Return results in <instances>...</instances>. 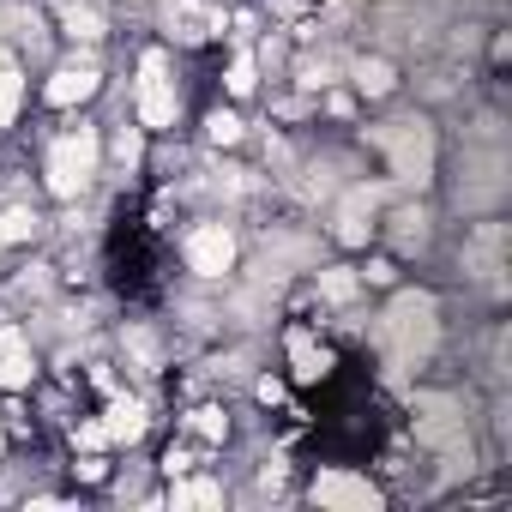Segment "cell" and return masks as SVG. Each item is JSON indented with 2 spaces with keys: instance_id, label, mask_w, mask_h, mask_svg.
Wrapping results in <instances>:
<instances>
[{
  "instance_id": "12",
  "label": "cell",
  "mask_w": 512,
  "mask_h": 512,
  "mask_svg": "<svg viewBox=\"0 0 512 512\" xmlns=\"http://www.w3.org/2000/svg\"><path fill=\"white\" fill-rule=\"evenodd\" d=\"M350 85H356V97H392L398 91V67L386 55H362V61H350Z\"/></svg>"
},
{
  "instance_id": "18",
  "label": "cell",
  "mask_w": 512,
  "mask_h": 512,
  "mask_svg": "<svg viewBox=\"0 0 512 512\" xmlns=\"http://www.w3.org/2000/svg\"><path fill=\"white\" fill-rule=\"evenodd\" d=\"M31 235H37V211L31 205H7V211H0V247H19Z\"/></svg>"
},
{
  "instance_id": "10",
  "label": "cell",
  "mask_w": 512,
  "mask_h": 512,
  "mask_svg": "<svg viewBox=\"0 0 512 512\" xmlns=\"http://www.w3.org/2000/svg\"><path fill=\"white\" fill-rule=\"evenodd\" d=\"M37 380V356H31V338L19 326H0V386L7 392H25Z\"/></svg>"
},
{
  "instance_id": "24",
  "label": "cell",
  "mask_w": 512,
  "mask_h": 512,
  "mask_svg": "<svg viewBox=\"0 0 512 512\" xmlns=\"http://www.w3.org/2000/svg\"><path fill=\"white\" fill-rule=\"evenodd\" d=\"M115 157H121L127 169L139 163V133H133V127H121V139H115Z\"/></svg>"
},
{
  "instance_id": "16",
  "label": "cell",
  "mask_w": 512,
  "mask_h": 512,
  "mask_svg": "<svg viewBox=\"0 0 512 512\" xmlns=\"http://www.w3.org/2000/svg\"><path fill=\"white\" fill-rule=\"evenodd\" d=\"M314 290H320V302H332V308H344V302H356V290H362V278H356L350 266H326V272L314 278Z\"/></svg>"
},
{
  "instance_id": "17",
  "label": "cell",
  "mask_w": 512,
  "mask_h": 512,
  "mask_svg": "<svg viewBox=\"0 0 512 512\" xmlns=\"http://www.w3.org/2000/svg\"><path fill=\"white\" fill-rule=\"evenodd\" d=\"M19 103H25V79H19V67L7 55H0V133L19 121Z\"/></svg>"
},
{
  "instance_id": "7",
  "label": "cell",
  "mask_w": 512,
  "mask_h": 512,
  "mask_svg": "<svg viewBox=\"0 0 512 512\" xmlns=\"http://www.w3.org/2000/svg\"><path fill=\"white\" fill-rule=\"evenodd\" d=\"M308 494H314V506H332V512H374L380 506V488L356 470H320Z\"/></svg>"
},
{
  "instance_id": "5",
  "label": "cell",
  "mask_w": 512,
  "mask_h": 512,
  "mask_svg": "<svg viewBox=\"0 0 512 512\" xmlns=\"http://www.w3.org/2000/svg\"><path fill=\"white\" fill-rule=\"evenodd\" d=\"M416 440L434 452H470V428H464V404L452 392H416Z\"/></svg>"
},
{
  "instance_id": "27",
  "label": "cell",
  "mask_w": 512,
  "mask_h": 512,
  "mask_svg": "<svg viewBox=\"0 0 512 512\" xmlns=\"http://www.w3.org/2000/svg\"><path fill=\"white\" fill-rule=\"evenodd\" d=\"M260 398L266 404H284V380H260Z\"/></svg>"
},
{
  "instance_id": "4",
  "label": "cell",
  "mask_w": 512,
  "mask_h": 512,
  "mask_svg": "<svg viewBox=\"0 0 512 512\" xmlns=\"http://www.w3.org/2000/svg\"><path fill=\"white\" fill-rule=\"evenodd\" d=\"M133 115H139V127H145V133H169V127L181 121V91H175V79H169L163 55H145V61H139Z\"/></svg>"
},
{
  "instance_id": "14",
  "label": "cell",
  "mask_w": 512,
  "mask_h": 512,
  "mask_svg": "<svg viewBox=\"0 0 512 512\" xmlns=\"http://www.w3.org/2000/svg\"><path fill=\"white\" fill-rule=\"evenodd\" d=\"M61 31L73 43H97L103 37V13L91 7V0H61Z\"/></svg>"
},
{
  "instance_id": "29",
  "label": "cell",
  "mask_w": 512,
  "mask_h": 512,
  "mask_svg": "<svg viewBox=\"0 0 512 512\" xmlns=\"http://www.w3.org/2000/svg\"><path fill=\"white\" fill-rule=\"evenodd\" d=\"M0 452H7V440H0Z\"/></svg>"
},
{
  "instance_id": "20",
  "label": "cell",
  "mask_w": 512,
  "mask_h": 512,
  "mask_svg": "<svg viewBox=\"0 0 512 512\" xmlns=\"http://www.w3.org/2000/svg\"><path fill=\"white\" fill-rule=\"evenodd\" d=\"M169 500H175V506H223V488H217V482H175Z\"/></svg>"
},
{
  "instance_id": "21",
  "label": "cell",
  "mask_w": 512,
  "mask_h": 512,
  "mask_svg": "<svg viewBox=\"0 0 512 512\" xmlns=\"http://www.w3.org/2000/svg\"><path fill=\"white\" fill-rule=\"evenodd\" d=\"M205 139H211V145H235V139H241V115L211 109V115H205Z\"/></svg>"
},
{
  "instance_id": "19",
  "label": "cell",
  "mask_w": 512,
  "mask_h": 512,
  "mask_svg": "<svg viewBox=\"0 0 512 512\" xmlns=\"http://www.w3.org/2000/svg\"><path fill=\"white\" fill-rule=\"evenodd\" d=\"M253 85H260V61H253V55H235L229 73H223V91H229V97H253Z\"/></svg>"
},
{
  "instance_id": "3",
  "label": "cell",
  "mask_w": 512,
  "mask_h": 512,
  "mask_svg": "<svg viewBox=\"0 0 512 512\" xmlns=\"http://www.w3.org/2000/svg\"><path fill=\"white\" fill-rule=\"evenodd\" d=\"M97 169H103V139H97V127L61 133V139L49 145V157H43V175H49V193H55V199H79V193L97 181Z\"/></svg>"
},
{
  "instance_id": "26",
  "label": "cell",
  "mask_w": 512,
  "mask_h": 512,
  "mask_svg": "<svg viewBox=\"0 0 512 512\" xmlns=\"http://www.w3.org/2000/svg\"><path fill=\"white\" fill-rule=\"evenodd\" d=\"M356 278H362V284H392V278H398V266H392V260H374V266H368V272H356Z\"/></svg>"
},
{
  "instance_id": "11",
  "label": "cell",
  "mask_w": 512,
  "mask_h": 512,
  "mask_svg": "<svg viewBox=\"0 0 512 512\" xmlns=\"http://www.w3.org/2000/svg\"><path fill=\"white\" fill-rule=\"evenodd\" d=\"M290 368H296V380H302V386H314V380H326V374H332V350H326L308 326H296V332H290Z\"/></svg>"
},
{
  "instance_id": "2",
  "label": "cell",
  "mask_w": 512,
  "mask_h": 512,
  "mask_svg": "<svg viewBox=\"0 0 512 512\" xmlns=\"http://www.w3.org/2000/svg\"><path fill=\"white\" fill-rule=\"evenodd\" d=\"M368 145L386 157V175H392V181H404V187H428V181H434L440 145H434V127H428L422 115H404V121L374 127Z\"/></svg>"
},
{
  "instance_id": "8",
  "label": "cell",
  "mask_w": 512,
  "mask_h": 512,
  "mask_svg": "<svg viewBox=\"0 0 512 512\" xmlns=\"http://www.w3.org/2000/svg\"><path fill=\"white\" fill-rule=\"evenodd\" d=\"M187 266H193L199 278L235 272V229H229V223H199V229H187Z\"/></svg>"
},
{
  "instance_id": "22",
  "label": "cell",
  "mask_w": 512,
  "mask_h": 512,
  "mask_svg": "<svg viewBox=\"0 0 512 512\" xmlns=\"http://www.w3.org/2000/svg\"><path fill=\"white\" fill-rule=\"evenodd\" d=\"M187 434H199V440H223V434H229V416H223V410H193V416H187Z\"/></svg>"
},
{
  "instance_id": "13",
  "label": "cell",
  "mask_w": 512,
  "mask_h": 512,
  "mask_svg": "<svg viewBox=\"0 0 512 512\" xmlns=\"http://www.w3.org/2000/svg\"><path fill=\"white\" fill-rule=\"evenodd\" d=\"M103 434H109L115 446L139 440V434H145V404H139V398H115V404H109V416H103Z\"/></svg>"
},
{
  "instance_id": "6",
  "label": "cell",
  "mask_w": 512,
  "mask_h": 512,
  "mask_svg": "<svg viewBox=\"0 0 512 512\" xmlns=\"http://www.w3.org/2000/svg\"><path fill=\"white\" fill-rule=\"evenodd\" d=\"M380 187H368V181H356V187H344V199H338V211H332V235L344 241V247H368V235L380 229Z\"/></svg>"
},
{
  "instance_id": "1",
  "label": "cell",
  "mask_w": 512,
  "mask_h": 512,
  "mask_svg": "<svg viewBox=\"0 0 512 512\" xmlns=\"http://www.w3.org/2000/svg\"><path fill=\"white\" fill-rule=\"evenodd\" d=\"M440 344V302L428 290H398L380 314V350L392 368H422Z\"/></svg>"
},
{
  "instance_id": "28",
  "label": "cell",
  "mask_w": 512,
  "mask_h": 512,
  "mask_svg": "<svg viewBox=\"0 0 512 512\" xmlns=\"http://www.w3.org/2000/svg\"><path fill=\"white\" fill-rule=\"evenodd\" d=\"M73 470H79V476H85V482H97V476H103V458H79V464H73Z\"/></svg>"
},
{
  "instance_id": "9",
  "label": "cell",
  "mask_w": 512,
  "mask_h": 512,
  "mask_svg": "<svg viewBox=\"0 0 512 512\" xmlns=\"http://www.w3.org/2000/svg\"><path fill=\"white\" fill-rule=\"evenodd\" d=\"M97 85H103V73H97L91 61H73V67H61V73L43 85V103H49V109H79V103L97 97Z\"/></svg>"
},
{
  "instance_id": "15",
  "label": "cell",
  "mask_w": 512,
  "mask_h": 512,
  "mask_svg": "<svg viewBox=\"0 0 512 512\" xmlns=\"http://www.w3.org/2000/svg\"><path fill=\"white\" fill-rule=\"evenodd\" d=\"M380 217H386V211H380ZM386 223H398V247H404V253L428 247V211H422V205H398Z\"/></svg>"
},
{
  "instance_id": "25",
  "label": "cell",
  "mask_w": 512,
  "mask_h": 512,
  "mask_svg": "<svg viewBox=\"0 0 512 512\" xmlns=\"http://www.w3.org/2000/svg\"><path fill=\"white\" fill-rule=\"evenodd\" d=\"M163 470H169V476H187V470H193V452H187V446H169V452H163Z\"/></svg>"
},
{
  "instance_id": "23",
  "label": "cell",
  "mask_w": 512,
  "mask_h": 512,
  "mask_svg": "<svg viewBox=\"0 0 512 512\" xmlns=\"http://www.w3.org/2000/svg\"><path fill=\"white\" fill-rule=\"evenodd\" d=\"M73 446H85V452H91V446H109V434H103V416L79 422V428H73Z\"/></svg>"
}]
</instances>
